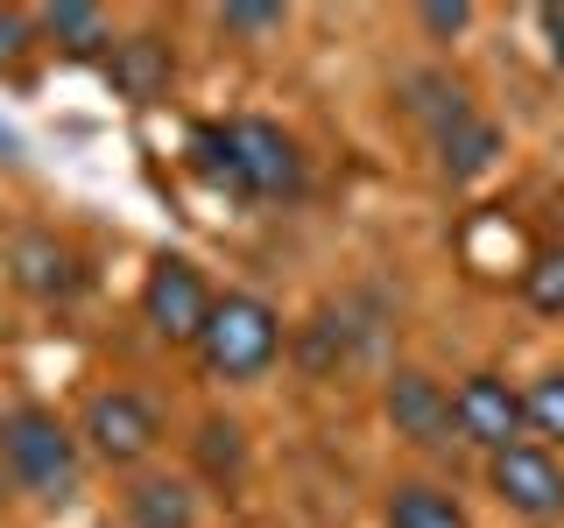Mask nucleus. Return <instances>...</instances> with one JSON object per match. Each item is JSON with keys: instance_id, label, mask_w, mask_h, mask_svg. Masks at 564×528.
I'll return each mask as SVG.
<instances>
[{"instance_id": "nucleus-1", "label": "nucleus", "mask_w": 564, "mask_h": 528, "mask_svg": "<svg viewBox=\"0 0 564 528\" xmlns=\"http://www.w3.org/2000/svg\"><path fill=\"white\" fill-rule=\"evenodd\" d=\"M191 155L219 190L254 205H282L304 190V155L275 120H205V128H191Z\"/></svg>"}, {"instance_id": "nucleus-2", "label": "nucleus", "mask_w": 564, "mask_h": 528, "mask_svg": "<svg viewBox=\"0 0 564 528\" xmlns=\"http://www.w3.org/2000/svg\"><path fill=\"white\" fill-rule=\"evenodd\" d=\"M0 472L35 501L64 507L78 493V430H64L50 409H8L0 416Z\"/></svg>"}, {"instance_id": "nucleus-3", "label": "nucleus", "mask_w": 564, "mask_h": 528, "mask_svg": "<svg viewBox=\"0 0 564 528\" xmlns=\"http://www.w3.org/2000/svg\"><path fill=\"white\" fill-rule=\"evenodd\" d=\"M275 352H282V317L261 304V296H247V289L212 296V317H205V331H198L205 374L254 381V374H269V366H275Z\"/></svg>"}, {"instance_id": "nucleus-4", "label": "nucleus", "mask_w": 564, "mask_h": 528, "mask_svg": "<svg viewBox=\"0 0 564 528\" xmlns=\"http://www.w3.org/2000/svg\"><path fill=\"white\" fill-rule=\"evenodd\" d=\"M141 317H149L155 339H170V345H198V331H205V317H212V289H205L198 261H184V254H155V261H149V275H141Z\"/></svg>"}, {"instance_id": "nucleus-5", "label": "nucleus", "mask_w": 564, "mask_h": 528, "mask_svg": "<svg viewBox=\"0 0 564 528\" xmlns=\"http://www.w3.org/2000/svg\"><path fill=\"white\" fill-rule=\"evenodd\" d=\"M78 437H85L93 458H106V465H141V458L163 444V416H155L134 387H106V395L85 402Z\"/></svg>"}, {"instance_id": "nucleus-6", "label": "nucleus", "mask_w": 564, "mask_h": 528, "mask_svg": "<svg viewBox=\"0 0 564 528\" xmlns=\"http://www.w3.org/2000/svg\"><path fill=\"white\" fill-rule=\"evenodd\" d=\"M487 486H494V501L522 521H557L564 515V465L543 444H529V437L487 458Z\"/></svg>"}, {"instance_id": "nucleus-7", "label": "nucleus", "mask_w": 564, "mask_h": 528, "mask_svg": "<svg viewBox=\"0 0 564 528\" xmlns=\"http://www.w3.org/2000/svg\"><path fill=\"white\" fill-rule=\"evenodd\" d=\"M452 422H458V437H466V444H480L487 458L529 437L522 395H516V387H508L501 374H466V381H458V395H452Z\"/></svg>"}, {"instance_id": "nucleus-8", "label": "nucleus", "mask_w": 564, "mask_h": 528, "mask_svg": "<svg viewBox=\"0 0 564 528\" xmlns=\"http://www.w3.org/2000/svg\"><path fill=\"white\" fill-rule=\"evenodd\" d=\"M381 402H388V422H395L402 444H416V451H452V444H458L452 395H445L431 374H416V366H395Z\"/></svg>"}, {"instance_id": "nucleus-9", "label": "nucleus", "mask_w": 564, "mask_h": 528, "mask_svg": "<svg viewBox=\"0 0 564 528\" xmlns=\"http://www.w3.org/2000/svg\"><path fill=\"white\" fill-rule=\"evenodd\" d=\"M106 85H113V99L128 106H163L170 85H176V50L163 43V35H113V50H106Z\"/></svg>"}, {"instance_id": "nucleus-10", "label": "nucleus", "mask_w": 564, "mask_h": 528, "mask_svg": "<svg viewBox=\"0 0 564 528\" xmlns=\"http://www.w3.org/2000/svg\"><path fill=\"white\" fill-rule=\"evenodd\" d=\"M8 275H14V289L35 296V304H70V296L85 289L78 246L57 240V233H22L8 246Z\"/></svg>"}, {"instance_id": "nucleus-11", "label": "nucleus", "mask_w": 564, "mask_h": 528, "mask_svg": "<svg viewBox=\"0 0 564 528\" xmlns=\"http://www.w3.org/2000/svg\"><path fill=\"white\" fill-rule=\"evenodd\" d=\"M35 35H50L64 57H106V50H113L106 14L85 8V0H57V8H43V14H35Z\"/></svg>"}, {"instance_id": "nucleus-12", "label": "nucleus", "mask_w": 564, "mask_h": 528, "mask_svg": "<svg viewBox=\"0 0 564 528\" xmlns=\"http://www.w3.org/2000/svg\"><path fill=\"white\" fill-rule=\"evenodd\" d=\"M431 141H437V163H445V176H487L494 155H501V128H494L487 113L452 120V128L431 134Z\"/></svg>"}, {"instance_id": "nucleus-13", "label": "nucleus", "mask_w": 564, "mask_h": 528, "mask_svg": "<svg viewBox=\"0 0 564 528\" xmlns=\"http://www.w3.org/2000/svg\"><path fill=\"white\" fill-rule=\"evenodd\" d=\"M120 521H134V528H198V493L184 480H134Z\"/></svg>"}, {"instance_id": "nucleus-14", "label": "nucleus", "mask_w": 564, "mask_h": 528, "mask_svg": "<svg viewBox=\"0 0 564 528\" xmlns=\"http://www.w3.org/2000/svg\"><path fill=\"white\" fill-rule=\"evenodd\" d=\"M402 106H410V113H416L431 134H445L452 120H466V113H473L466 85L445 78V70H410V78H402Z\"/></svg>"}, {"instance_id": "nucleus-15", "label": "nucleus", "mask_w": 564, "mask_h": 528, "mask_svg": "<svg viewBox=\"0 0 564 528\" xmlns=\"http://www.w3.org/2000/svg\"><path fill=\"white\" fill-rule=\"evenodd\" d=\"M388 528H473L466 507L437 486H395L388 493Z\"/></svg>"}, {"instance_id": "nucleus-16", "label": "nucleus", "mask_w": 564, "mask_h": 528, "mask_svg": "<svg viewBox=\"0 0 564 528\" xmlns=\"http://www.w3.org/2000/svg\"><path fill=\"white\" fill-rule=\"evenodd\" d=\"M522 304L536 317H564V246H543L522 268Z\"/></svg>"}, {"instance_id": "nucleus-17", "label": "nucleus", "mask_w": 564, "mask_h": 528, "mask_svg": "<svg viewBox=\"0 0 564 528\" xmlns=\"http://www.w3.org/2000/svg\"><path fill=\"white\" fill-rule=\"evenodd\" d=\"M198 465L212 472V480H234V472L247 465V430L240 422H219V416L205 422L198 430Z\"/></svg>"}, {"instance_id": "nucleus-18", "label": "nucleus", "mask_w": 564, "mask_h": 528, "mask_svg": "<svg viewBox=\"0 0 564 528\" xmlns=\"http://www.w3.org/2000/svg\"><path fill=\"white\" fill-rule=\"evenodd\" d=\"M522 416H529V430H536V437L564 444V366H557V374H543V381H529Z\"/></svg>"}, {"instance_id": "nucleus-19", "label": "nucleus", "mask_w": 564, "mask_h": 528, "mask_svg": "<svg viewBox=\"0 0 564 528\" xmlns=\"http://www.w3.org/2000/svg\"><path fill=\"white\" fill-rule=\"evenodd\" d=\"M282 22H290V8H275V0H226L219 8L226 35H275Z\"/></svg>"}, {"instance_id": "nucleus-20", "label": "nucleus", "mask_w": 564, "mask_h": 528, "mask_svg": "<svg viewBox=\"0 0 564 528\" xmlns=\"http://www.w3.org/2000/svg\"><path fill=\"white\" fill-rule=\"evenodd\" d=\"M29 50H35V14L0 8V70H22Z\"/></svg>"}, {"instance_id": "nucleus-21", "label": "nucleus", "mask_w": 564, "mask_h": 528, "mask_svg": "<svg viewBox=\"0 0 564 528\" xmlns=\"http://www.w3.org/2000/svg\"><path fill=\"white\" fill-rule=\"evenodd\" d=\"M466 22H473L466 0H431V8H423V29H431V35H458Z\"/></svg>"}, {"instance_id": "nucleus-22", "label": "nucleus", "mask_w": 564, "mask_h": 528, "mask_svg": "<svg viewBox=\"0 0 564 528\" xmlns=\"http://www.w3.org/2000/svg\"><path fill=\"white\" fill-rule=\"evenodd\" d=\"M536 29L551 35V64H564V8H536Z\"/></svg>"}, {"instance_id": "nucleus-23", "label": "nucleus", "mask_w": 564, "mask_h": 528, "mask_svg": "<svg viewBox=\"0 0 564 528\" xmlns=\"http://www.w3.org/2000/svg\"><path fill=\"white\" fill-rule=\"evenodd\" d=\"M0 155H22V141H14L8 128H0Z\"/></svg>"}, {"instance_id": "nucleus-24", "label": "nucleus", "mask_w": 564, "mask_h": 528, "mask_svg": "<svg viewBox=\"0 0 564 528\" xmlns=\"http://www.w3.org/2000/svg\"><path fill=\"white\" fill-rule=\"evenodd\" d=\"M106 528H134V521H106Z\"/></svg>"}]
</instances>
